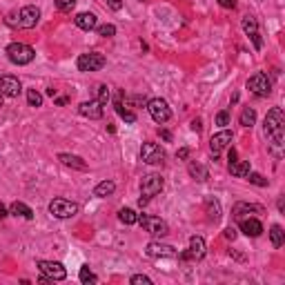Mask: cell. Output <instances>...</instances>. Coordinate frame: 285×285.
<instances>
[{"instance_id":"cell-1","label":"cell","mask_w":285,"mask_h":285,"mask_svg":"<svg viewBox=\"0 0 285 285\" xmlns=\"http://www.w3.org/2000/svg\"><path fill=\"white\" fill-rule=\"evenodd\" d=\"M283 127H285V114L281 107H272L265 116V136L272 138L276 147L283 145Z\"/></svg>"},{"instance_id":"cell-2","label":"cell","mask_w":285,"mask_h":285,"mask_svg":"<svg viewBox=\"0 0 285 285\" xmlns=\"http://www.w3.org/2000/svg\"><path fill=\"white\" fill-rule=\"evenodd\" d=\"M38 20H40V9L33 5H27V7H23L18 14L9 16L7 23L14 25V27H20V29H32L38 25Z\"/></svg>"},{"instance_id":"cell-3","label":"cell","mask_w":285,"mask_h":285,"mask_svg":"<svg viewBox=\"0 0 285 285\" xmlns=\"http://www.w3.org/2000/svg\"><path fill=\"white\" fill-rule=\"evenodd\" d=\"M7 58H9L14 65H29V63L36 58V52H33V47L25 45V42H11L7 47Z\"/></svg>"},{"instance_id":"cell-4","label":"cell","mask_w":285,"mask_h":285,"mask_svg":"<svg viewBox=\"0 0 285 285\" xmlns=\"http://www.w3.org/2000/svg\"><path fill=\"white\" fill-rule=\"evenodd\" d=\"M107 65V58L98 52H92V54H80L78 61H76V67L78 71H98Z\"/></svg>"},{"instance_id":"cell-5","label":"cell","mask_w":285,"mask_h":285,"mask_svg":"<svg viewBox=\"0 0 285 285\" xmlns=\"http://www.w3.org/2000/svg\"><path fill=\"white\" fill-rule=\"evenodd\" d=\"M138 223L143 225L145 232H150L152 236H167L169 234V227L163 219L158 216H150V214H138Z\"/></svg>"},{"instance_id":"cell-6","label":"cell","mask_w":285,"mask_h":285,"mask_svg":"<svg viewBox=\"0 0 285 285\" xmlns=\"http://www.w3.org/2000/svg\"><path fill=\"white\" fill-rule=\"evenodd\" d=\"M248 89L254 94V96L265 98V96H270V92H272V80L267 78V74L256 71V74H252L248 78Z\"/></svg>"},{"instance_id":"cell-7","label":"cell","mask_w":285,"mask_h":285,"mask_svg":"<svg viewBox=\"0 0 285 285\" xmlns=\"http://www.w3.org/2000/svg\"><path fill=\"white\" fill-rule=\"evenodd\" d=\"M49 214L56 219H71L78 214V205L74 201H67V198H54L49 203Z\"/></svg>"},{"instance_id":"cell-8","label":"cell","mask_w":285,"mask_h":285,"mask_svg":"<svg viewBox=\"0 0 285 285\" xmlns=\"http://www.w3.org/2000/svg\"><path fill=\"white\" fill-rule=\"evenodd\" d=\"M36 265H38V270H40V274L47 276L49 281H65L67 279L65 265L58 261H38Z\"/></svg>"},{"instance_id":"cell-9","label":"cell","mask_w":285,"mask_h":285,"mask_svg":"<svg viewBox=\"0 0 285 285\" xmlns=\"http://www.w3.org/2000/svg\"><path fill=\"white\" fill-rule=\"evenodd\" d=\"M147 112H150V116L154 118L156 123H160V125L172 118V112H169L167 100H163V98H152L150 103H147Z\"/></svg>"},{"instance_id":"cell-10","label":"cell","mask_w":285,"mask_h":285,"mask_svg":"<svg viewBox=\"0 0 285 285\" xmlns=\"http://www.w3.org/2000/svg\"><path fill=\"white\" fill-rule=\"evenodd\" d=\"M140 158L147 165H163L165 150L160 145H156V143H145V145L140 147Z\"/></svg>"},{"instance_id":"cell-11","label":"cell","mask_w":285,"mask_h":285,"mask_svg":"<svg viewBox=\"0 0 285 285\" xmlns=\"http://www.w3.org/2000/svg\"><path fill=\"white\" fill-rule=\"evenodd\" d=\"M20 92H23V85H20V80L16 78V76H0V94L2 96H7V98H18Z\"/></svg>"},{"instance_id":"cell-12","label":"cell","mask_w":285,"mask_h":285,"mask_svg":"<svg viewBox=\"0 0 285 285\" xmlns=\"http://www.w3.org/2000/svg\"><path fill=\"white\" fill-rule=\"evenodd\" d=\"M160 190H163V178H160L158 174H147V176L143 178V183H140V192L147 198L160 194Z\"/></svg>"},{"instance_id":"cell-13","label":"cell","mask_w":285,"mask_h":285,"mask_svg":"<svg viewBox=\"0 0 285 285\" xmlns=\"http://www.w3.org/2000/svg\"><path fill=\"white\" fill-rule=\"evenodd\" d=\"M243 32L250 36V40H252L254 49H263V38H261V32H258V23L254 16H245L243 18Z\"/></svg>"},{"instance_id":"cell-14","label":"cell","mask_w":285,"mask_h":285,"mask_svg":"<svg viewBox=\"0 0 285 285\" xmlns=\"http://www.w3.org/2000/svg\"><path fill=\"white\" fill-rule=\"evenodd\" d=\"M145 254L150 258H174V256H176V250H174L172 245H165V243H158V241H152V243H147Z\"/></svg>"},{"instance_id":"cell-15","label":"cell","mask_w":285,"mask_h":285,"mask_svg":"<svg viewBox=\"0 0 285 285\" xmlns=\"http://www.w3.org/2000/svg\"><path fill=\"white\" fill-rule=\"evenodd\" d=\"M205 241L201 239V236H192L190 239V248H187V252L181 254V258H192V261H201L203 256H205Z\"/></svg>"},{"instance_id":"cell-16","label":"cell","mask_w":285,"mask_h":285,"mask_svg":"<svg viewBox=\"0 0 285 285\" xmlns=\"http://www.w3.org/2000/svg\"><path fill=\"white\" fill-rule=\"evenodd\" d=\"M232 131H227V129H223V131H219V134H214L212 136V140H210V152H212V156H219L221 152L225 150V147H229V143H232Z\"/></svg>"},{"instance_id":"cell-17","label":"cell","mask_w":285,"mask_h":285,"mask_svg":"<svg viewBox=\"0 0 285 285\" xmlns=\"http://www.w3.org/2000/svg\"><path fill=\"white\" fill-rule=\"evenodd\" d=\"M78 114L85 118H92V121H98V118H103V105L98 100H85L78 105Z\"/></svg>"},{"instance_id":"cell-18","label":"cell","mask_w":285,"mask_h":285,"mask_svg":"<svg viewBox=\"0 0 285 285\" xmlns=\"http://www.w3.org/2000/svg\"><path fill=\"white\" fill-rule=\"evenodd\" d=\"M239 227L245 236H250V239H256V236L263 234V223L258 219H252V216H250V219H241Z\"/></svg>"},{"instance_id":"cell-19","label":"cell","mask_w":285,"mask_h":285,"mask_svg":"<svg viewBox=\"0 0 285 285\" xmlns=\"http://www.w3.org/2000/svg\"><path fill=\"white\" fill-rule=\"evenodd\" d=\"M74 23H76V27H80L83 32H92V29L98 27V20H96V16L89 14V11H83V14H78V16L74 18Z\"/></svg>"},{"instance_id":"cell-20","label":"cell","mask_w":285,"mask_h":285,"mask_svg":"<svg viewBox=\"0 0 285 285\" xmlns=\"http://www.w3.org/2000/svg\"><path fill=\"white\" fill-rule=\"evenodd\" d=\"M58 160H61L65 167H74V169H80V172H87V163L76 154H58Z\"/></svg>"},{"instance_id":"cell-21","label":"cell","mask_w":285,"mask_h":285,"mask_svg":"<svg viewBox=\"0 0 285 285\" xmlns=\"http://www.w3.org/2000/svg\"><path fill=\"white\" fill-rule=\"evenodd\" d=\"M250 172H252L250 160H234V163H229V174L236 178H245Z\"/></svg>"},{"instance_id":"cell-22","label":"cell","mask_w":285,"mask_h":285,"mask_svg":"<svg viewBox=\"0 0 285 285\" xmlns=\"http://www.w3.org/2000/svg\"><path fill=\"white\" fill-rule=\"evenodd\" d=\"M114 192H116V183L114 181H103V183H98V185L94 187V196H98V198L112 196Z\"/></svg>"},{"instance_id":"cell-23","label":"cell","mask_w":285,"mask_h":285,"mask_svg":"<svg viewBox=\"0 0 285 285\" xmlns=\"http://www.w3.org/2000/svg\"><path fill=\"white\" fill-rule=\"evenodd\" d=\"M250 212H261V207L258 205H250V203H236L232 210V216L234 219H245V214H250Z\"/></svg>"},{"instance_id":"cell-24","label":"cell","mask_w":285,"mask_h":285,"mask_svg":"<svg viewBox=\"0 0 285 285\" xmlns=\"http://www.w3.org/2000/svg\"><path fill=\"white\" fill-rule=\"evenodd\" d=\"M190 176L192 178H196V181H207V178H210V172H207V167L205 165H201V163H190Z\"/></svg>"},{"instance_id":"cell-25","label":"cell","mask_w":285,"mask_h":285,"mask_svg":"<svg viewBox=\"0 0 285 285\" xmlns=\"http://www.w3.org/2000/svg\"><path fill=\"white\" fill-rule=\"evenodd\" d=\"M11 214L14 216H23V219H27V221H32L33 219V212H32V207L29 205H25V203H20V201H16L14 205H11Z\"/></svg>"},{"instance_id":"cell-26","label":"cell","mask_w":285,"mask_h":285,"mask_svg":"<svg viewBox=\"0 0 285 285\" xmlns=\"http://www.w3.org/2000/svg\"><path fill=\"white\" fill-rule=\"evenodd\" d=\"M205 207H207V214H210V219L216 223V221L221 219V203L216 201V198L207 196V198H205Z\"/></svg>"},{"instance_id":"cell-27","label":"cell","mask_w":285,"mask_h":285,"mask_svg":"<svg viewBox=\"0 0 285 285\" xmlns=\"http://www.w3.org/2000/svg\"><path fill=\"white\" fill-rule=\"evenodd\" d=\"M270 239H272V245H274V248H281V245L285 243V232H283V227H281V225H272Z\"/></svg>"},{"instance_id":"cell-28","label":"cell","mask_w":285,"mask_h":285,"mask_svg":"<svg viewBox=\"0 0 285 285\" xmlns=\"http://www.w3.org/2000/svg\"><path fill=\"white\" fill-rule=\"evenodd\" d=\"M114 109H116V114H118V116H121L125 123H136V114L129 112V109H127L125 105L121 103V100H116V103H114Z\"/></svg>"},{"instance_id":"cell-29","label":"cell","mask_w":285,"mask_h":285,"mask_svg":"<svg viewBox=\"0 0 285 285\" xmlns=\"http://www.w3.org/2000/svg\"><path fill=\"white\" fill-rule=\"evenodd\" d=\"M118 219H121V223H125V225L138 223V214H136L134 210H129V207H123V210L118 212Z\"/></svg>"},{"instance_id":"cell-30","label":"cell","mask_w":285,"mask_h":285,"mask_svg":"<svg viewBox=\"0 0 285 285\" xmlns=\"http://www.w3.org/2000/svg\"><path fill=\"white\" fill-rule=\"evenodd\" d=\"M239 123H241V125H243V127H252L254 123H256V112H254L252 107H245L243 112H241Z\"/></svg>"},{"instance_id":"cell-31","label":"cell","mask_w":285,"mask_h":285,"mask_svg":"<svg viewBox=\"0 0 285 285\" xmlns=\"http://www.w3.org/2000/svg\"><path fill=\"white\" fill-rule=\"evenodd\" d=\"M80 283H85V285H87V283H98V276L89 270V265L80 267Z\"/></svg>"},{"instance_id":"cell-32","label":"cell","mask_w":285,"mask_h":285,"mask_svg":"<svg viewBox=\"0 0 285 285\" xmlns=\"http://www.w3.org/2000/svg\"><path fill=\"white\" fill-rule=\"evenodd\" d=\"M109 87L107 85H98V89H96V100H98L100 105H107V100H109Z\"/></svg>"},{"instance_id":"cell-33","label":"cell","mask_w":285,"mask_h":285,"mask_svg":"<svg viewBox=\"0 0 285 285\" xmlns=\"http://www.w3.org/2000/svg\"><path fill=\"white\" fill-rule=\"evenodd\" d=\"M27 103H29V107H40L42 96L36 92V89H27Z\"/></svg>"},{"instance_id":"cell-34","label":"cell","mask_w":285,"mask_h":285,"mask_svg":"<svg viewBox=\"0 0 285 285\" xmlns=\"http://www.w3.org/2000/svg\"><path fill=\"white\" fill-rule=\"evenodd\" d=\"M96 32H98V36H103V38L116 36V27H114V25H100V27H96Z\"/></svg>"},{"instance_id":"cell-35","label":"cell","mask_w":285,"mask_h":285,"mask_svg":"<svg viewBox=\"0 0 285 285\" xmlns=\"http://www.w3.org/2000/svg\"><path fill=\"white\" fill-rule=\"evenodd\" d=\"M245 178H250V183H254V185H258V187H265L267 185V178H263L261 174H256V172H250Z\"/></svg>"},{"instance_id":"cell-36","label":"cell","mask_w":285,"mask_h":285,"mask_svg":"<svg viewBox=\"0 0 285 285\" xmlns=\"http://www.w3.org/2000/svg\"><path fill=\"white\" fill-rule=\"evenodd\" d=\"M76 7V0H56V9L58 11H71Z\"/></svg>"},{"instance_id":"cell-37","label":"cell","mask_w":285,"mask_h":285,"mask_svg":"<svg viewBox=\"0 0 285 285\" xmlns=\"http://www.w3.org/2000/svg\"><path fill=\"white\" fill-rule=\"evenodd\" d=\"M129 283L131 285H152V279H150V276H145V274H134L129 279Z\"/></svg>"},{"instance_id":"cell-38","label":"cell","mask_w":285,"mask_h":285,"mask_svg":"<svg viewBox=\"0 0 285 285\" xmlns=\"http://www.w3.org/2000/svg\"><path fill=\"white\" fill-rule=\"evenodd\" d=\"M216 125H219V127L229 125V114L225 112V109H223V112H219V114H216Z\"/></svg>"},{"instance_id":"cell-39","label":"cell","mask_w":285,"mask_h":285,"mask_svg":"<svg viewBox=\"0 0 285 285\" xmlns=\"http://www.w3.org/2000/svg\"><path fill=\"white\" fill-rule=\"evenodd\" d=\"M223 236L227 241H234V239H236V227H232V225H229V227H225L223 229Z\"/></svg>"},{"instance_id":"cell-40","label":"cell","mask_w":285,"mask_h":285,"mask_svg":"<svg viewBox=\"0 0 285 285\" xmlns=\"http://www.w3.org/2000/svg\"><path fill=\"white\" fill-rule=\"evenodd\" d=\"M107 5L112 11H121L123 9V0H107Z\"/></svg>"},{"instance_id":"cell-41","label":"cell","mask_w":285,"mask_h":285,"mask_svg":"<svg viewBox=\"0 0 285 285\" xmlns=\"http://www.w3.org/2000/svg\"><path fill=\"white\" fill-rule=\"evenodd\" d=\"M219 5L223 7V9H234V7H236V0H219Z\"/></svg>"},{"instance_id":"cell-42","label":"cell","mask_w":285,"mask_h":285,"mask_svg":"<svg viewBox=\"0 0 285 285\" xmlns=\"http://www.w3.org/2000/svg\"><path fill=\"white\" fill-rule=\"evenodd\" d=\"M187 156H190V150H187V147H181V150L176 152V158H181V160H185Z\"/></svg>"},{"instance_id":"cell-43","label":"cell","mask_w":285,"mask_h":285,"mask_svg":"<svg viewBox=\"0 0 285 285\" xmlns=\"http://www.w3.org/2000/svg\"><path fill=\"white\" fill-rule=\"evenodd\" d=\"M192 129H194V131H201V129H203L201 118H194V121H192Z\"/></svg>"},{"instance_id":"cell-44","label":"cell","mask_w":285,"mask_h":285,"mask_svg":"<svg viewBox=\"0 0 285 285\" xmlns=\"http://www.w3.org/2000/svg\"><path fill=\"white\" fill-rule=\"evenodd\" d=\"M160 138H163V140H167V143H169V140H172V134H169L167 129H163V131H160Z\"/></svg>"},{"instance_id":"cell-45","label":"cell","mask_w":285,"mask_h":285,"mask_svg":"<svg viewBox=\"0 0 285 285\" xmlns=\"http://www.w3.org/2000/svg\"><path fill=\"white\" fill-rule=\"evenodd\" d=\"M147 203H150V198H147V196H140V198H138V205H140V207H145Z\"/></svg>"},{"instance_id":"cell-46","label":"cell","mask_w":285,"mask_h":285,"mask_svg":"<svg viewBox=\"0 0 285 285\" xmlns=\"http://www.w3.org/2000/svg\"><path fill=\"white\" fill-rule=\"evenodd\" d=\"M67 100H69V98H67V96H58V98H56V103H58V105H67Z\"/></svg>"},{"instance_id":"cell-47","label":"cell","mask_w":285,"mask_h":285,"mask_svg":"<svg viewBox=\"0 0 285 285\" xmlns=\"http://www.w3.org/2000/svg\"><path fill=\"white\" fill-rule=\"evenodd\" d=\"M5 216H7V207L0 203V219H5Z\"/></svg>"},{"instance_id":"cell-48","label":"cell","mask_w":285,"mask_h":285,"mask_svg":"<svg viewBox=\"0 0 285 285\" xmlns=\"http://www.w3.org/2000/svg\"><path fill=\"white\" fill-rule=\"evenodd\" d=\"M236 160V150H229V163H234Z\"/></svg>"},{"instance_id":"cell-49","label":"cell","mask_w":285,"mask_h":285,"mask_svg":"<svg viewBox=\"0 0 285 285\" xmlns=\"http://www.w3.org/2000/svg\"><path fill=\"white\" fill-rule=\"evenodd\" d=\"M0 107H2V94H0Z\"/></svg>"},{"instance_id":"cell-50","label":"cell","mask_w":285,"mask_h":285,"mask_svg":"<svg viewBox=\"0 0 285 285\" xmlns=\"http://www.w3.org/2000/svg\"><path fill=\"white\" fill-rule=\"evenodd\" d=\"M140 2H143V0H140Z\"/></svg>"}]
</instances>
